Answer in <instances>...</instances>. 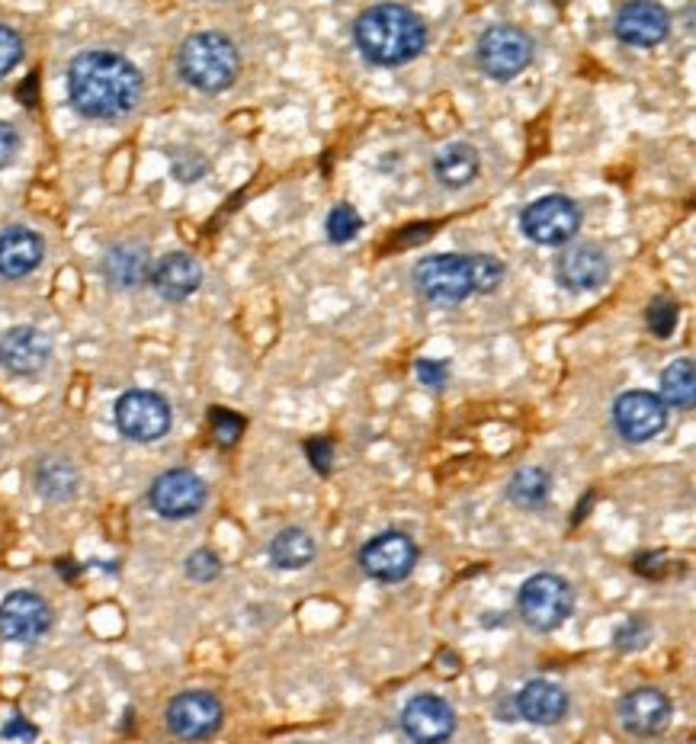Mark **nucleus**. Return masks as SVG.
Listing matches in <instances>:
<instances>
[{
  "instance_id": "nucleus-1",
  "label": "nucleus",
  "mask_w": 696,
  "mask_h": 744,
  "mask_svg": "<svg viewBox=\"0 0 696 744\" xmlns=\"http://www.w3.org/2000/svg\"><path fill=\"white\" fill-rule=\"evenodd\" d=\"M145 78L119 52L90 49L68 65V97L71 107L97 122L126 119L141 103Z\"/></svg>"
},
{
  "instance_id": "nucleus-2",
  "label": "nucleus",
  "mask_w": 696,
  "mask_h": 744,
  "mask_svg": "<svg viewBox=\"0 0 696 744\" xmlns=\"http://www.w3.org/2000/svg\"><path fill=\"white\" fill-rule=\"evenodd\" d=\"M354 39L366 61L398 68L415 61L427 49V27L415 10L401 3H376L360 13Z\"/></svg>"
},
{
  "instance_id": "nucleus-3",
  "label": "nucleus",
  "mask_w": 696,
  "mask_h": 744,
  "mask_svg": "<svg viewBox=\"0 0 696 744\" xmlns=\"http://www.w3.org/2000/svg\"><path fill=\"white\" fill-rule=\"evenodd\" d=\"M177 68H180V78L196 90L222 93L238 81L241 56H238V46L222 32H196L180 46Z\"/></svg>"
},
{
  "instance_id": "nucleus-4",
  "label": "nucleus",
  "mask_w": 696,
  "mask_h": 744,
  "mask_svg": "<svg viewBox=\"0 0 696 744\" xmlns=\"http://www.w3.org/2000/svg\"><path fill=\"white\" fill-rule=\"evenodd\" d=\"M517 609H520V619L533 633H553L575 609V587L561 575H553V572L533 575L520 587Z\"/></svg>"
},
{
  "instance_id": "nucleus-5",
  "label": "nucleus",
  "mask_w": 696,
  "mask_h": 744,
  "mask_svg": "<svg viewBox=\"0 0 696 744\" xmlns=\"http://www.w3.org/2000/svg\"><path fill=\"white\" fill-rule=\"evenodd\" d=\"M112 417H116L119 434L132 443H158L161 437H168L170 424H173L168 398L158 391H148V388H132V391L119 395Z\"/></svg>"
},
{
  "instance_id": "nucleus-6",
  "label": "nucleus",
  "mask_w": 696,
  "mask_h": 744,
  "mask_svg": "<svg viewBox=\"0 0 696 744\" xmlns=\"http://www.w3.org/2000/svg\"><path fill=\"white\" fill-rule=\"evenodd\" d=\"M581 209L575 199L568 196H543L536 202H529L520 216V228L533 245L543 248H561L571 238H578L581 231Z\"/></svg>"
},
{
  "instance_id": "nucleus-7",
  "label": "nucleus",
  "mask_w": 696,
  "mask_h": 744,
  "mask_svg": "<svg viewBox=\"0 0 696 744\" xmlns=\"http://www.w3.org/2000/svg\"><path fill=\"white\" fill-rule=\"evenodd\" d=\"M415 286L418 292L434 305H459L473 296L469 279V260L459 254H434L415 264Z\"/></svg>"
},
{
  "instance_id": "nucleus-8",
  "label": "nucleus",
  "mask_w": 696,
  "mask_h": 744,
  "mask_svg": "<svg viewBox=\"0 0 696 744\" xmlns=\"http://www.w3.org/2000/svg\"><path fill=\"white\" fill-rule=\"evenodd\" d=\"M533 61V39L520 27H491L478 39V65L495 81H514Z\"/></svg>"
},
{
  "instance_id": "nucleus-9",
  "label": "nucleus",
  "mask_w": 696,
  "mask_h": 744,
  "mask_svg": "<svg viewBox=\"0 0 696 744\" xmlns=\"http://www.w3.org/2000/svg\"><path fill=\"white\" fill-rule=\"evenodd\" d=\"M613 424L629 443L655 440L668 427V405L655 391H623L613 401Z\"/></svg>"
},
{
  "instance_id": "nucleus-10",
  "label": "nucleus",
  "mask_w": 696,
  "mask_h": 744,
  "mask_svg": "<svg viewBox=\"0 0 696 744\" xmlns=\"http://www.w3.org/2000/svg\"><path fill=\"white\" fill-rule=\"evenodd\" d=\"M362 572L372 581H382V584H398L405 581L415 565H418V546L411 536L389 529V533H379L376 539H369L360 552Z\"/></svg>"
},
{
  "instance_id": "nucleus-11",
  "label": "nucleus",
  "mask_w": 696,
  "mask_h": 744,
  "mask_svg": "<svg viewBox=\"0 0 696 744\" xmlns=\"http://www.w3.org/2000/svg\"><path fill=\"white\" fill-rule=\"evenodd\" d=\"M206 482L190 469H170L155 478L148 500L165 520H190L206 507Z\"/></svg>"
},
{
  "instance_id": "nucleus-12",
  "label": "nucleus",
  "mask_w": 696,
  "mask_h": 744,
  "mask_svg": "<svg viewBox=\"0 0 696 744\" xmlns=\"http://www.w3.org/2000/svg\"><path fill=\"white\" fill-rule=\"evenodd\" d=\"M225 710L219 696L206 693V690H187L177 693L168 703V728L177 738L187 742H199L209 738L222 728Z\"/></svg>"
},
{
  "instance_id": "nucleus-13",
  "label": "nucleus",
  "mask_w": 696,
  "mask_h": 744,
  "mask_svg": "<svg viewBox=\"0 0 696 744\" xmlns=\"http://www.w3.org/2000/svg\"><path fill=\"white\" fill-rule=\"evenodd\" d=\"M49 629H52V607L46 604V597H39L32 591H13L3 597L0 638L29 645V642H39Z\"/></svg>"
},
{
  "instance_id": "nucleus-14",
  "label": "nucleus",
  "mask_w": 696,
  "mask_h": 744,
  "mask_svg": "<svg viewBox=\"0 0 696 744\" xmlns=\"http://www.w3.org/2000/svg\"><path fill=\"white\" fill-rule=\"evenodd\" d=\"M613 32L623 46H636V49H655L668 39L670 13L655 3V0H629L619 7Z\"/></svg>"
},
{
  "instance_id": "nucleus-15",
  "label": "nucleus",
  "mask_w": 696,
  "mask_h": 744,
  "mask_svg": "<svg viewBox=\"0 0 696 744\" xmlns=\"http://www.w3.org/2000/svg\"><path fill=\"white\" fill-rule=\"evenodd\" d=\"M49 357H52L49 334L32 325H17L0 334V366L10 376H36L49 366Z\"/></svg>"
},
{
  "instance_id": "nucleus-16",
  "label": "nucleus",
  "mask_w": 696,
  "mask_h": 744,
  "mask_svg": "<svg viewBox=\"0 0 696 744\" xmlns=\"http://www.w3.org/2000/svg\"><path fill=\"white\" fill-rule=\"evenodd\" d=\"M619 722L629 735L636 738H655L668 728L670 722V700L658 687H639L629 690L619 706Z\"/></svg>"
},
{
  "instance_id": "nucleus-17",
  "label": "nucleus",
  "mask_w": 696,
  "mask_h": 744,
  "mask_svg": "<svg viewBox=\"0 0 696 744\" xmlns=\"http://www.w3.org/2000/svg\"><path fill=\"white\" fill-rule=\"evenodd\" d=\"M401 728L415 742H446L456 732V713H453V706L446 700H440V696L420 693L415 700H408V706L401 710Z\"/></svg>"
},
{
  "instance_id": "nucleus-18",
  "label": "nucleus",
  "mask_w": 696,
  "mask_h": 744,
  "mask_svg": "<svg viewBox=\"0 0 696 744\" xmlns=\"http://www.w3.org/2000/svg\"><path fill=\"white\" fill-rule=\"evenodd\" d=\"M556 276L568 292H594L610 279V257L600 245H575L558 257Z\"/></svg>"
},
{
  "instance_id": "nucleus-19",
  "label": "nucleus",
  "mask_w": 696,
  "mask_h": 744,
  "mask_svg": "<svg viewBox=\"0 0 696 744\" xmlns=\"http://www.w3.org/2000/svg\"><path fill=\"white\" fill-rule=\"evenodd\" d=\"M202 282V267L199 260L183 254V250H173L168 257H161L155 267H151V286L161 299L168 302H183L190 299Z\"/></svg>"
},
{
  "instance_id": "nucleus-20",
  "label": "nucleus",
  "mask_w": 696,
  "mask_h": 744,
  "mask_svg": "<svg viewBox=\"0 0 696 744\" xmlns=\"http://www.w3.org/2000/svg\"><path fill=\"white\" fill-rule=\"evenodd\" d=\"M46 257V241L27 228L13 225L0 231V276L3 279H23L29 276Z\"/></svg>"
},
{
  "instance_id": "nucleus-21",
  "label": "nucleus",
  "mask_w": 696,
  "mask_h": 744,
  "mask_svg": "<svg viewBox=\"0 0 696 744\" xmlns=\"http://www.w3.org/2000/svg\"><path fill=\"white\" fill-rule=\"evenodd\" d=\"M100 270L112 289H139L151 279V254L139 241H122L103 254Z\"/></svg>"
},
{
  "instance_id": "nucleus-22",
  "label": "nucleus",
  "mask_w": 696,
  "mask_h": 744,
  "mask_svg": "<svg viewBox=\"0 0 696 744\" xmlns=\"http://www.w3.org/2000/svg\"><path fill=\"white\" fill-rule=\"evenodd\" d=\"M514 706L533 725H556L568 713V693L553 681H529L514 693Z\"/></svg>"
},
{
  "instance_id": "nucleus-23",
  "label": "nucleus",
  "mask_w": 696,
  "mask_h": 744,
  "mask_svg": "<svg viewBox=\"0 0 696 744\" xmlns=\"http://www.w3.org/2000/svg\"><path fill=\"white\" fill-rule=\"evenodd\" d=\"M434 170H437V180L449 187V190H463L469 187L478 170H481V158L475 151L469 141H449L446 148H440L437 161H434Z\"/></svg>"
},
{
  "instance_id": "nucleus-24",
  "label": "nucleus",
  "mask_w": 696,
  "mask_h": 744,
  "mask_svg": "<svg viewBox=\"0 0 696 744\" xmlns=\"http://www.w3.org/2000/svg\"><path fill=\"white\" fill-rule=\"evenodd\" d=\"M32 485H36V495L46 500H71L81 488V472L68 459H42L32 472Z\"/></svg>"
},
{
  "instance_id": "nucleus-25",
  "label": "nucleus",
  "mask_w": 696,
  "mask_h": 744,
  "mask_svg": "<svg viewBox=\"0 0 696 744\" xmlns=\"http://www.w3.org/2000/svg\"><path fill=\"white\" fill-rule=\"evenodd\" d=\"M315 552L318 549H315L311 533L299 529V526H286V529H279L277 536H274V543H270V562L277 568H282V572H299V568L311 565Z\"/></svg>"
},
{
  "instance_id": "nucleus-26",
  "label": "nucleus",
  "mask_w": 696,
  "mask_h": 744,
  "mask_svg": "<svg viewBox=\"0 0 696 744\" xmlns=\"http://www.w3.org/2000/svg\"><path fill=\"white\" fill-rule=\"evenodd\" d=\"M553 492V475L539 466H527V469H517L507 482V497L510 504L533 510V507H543L546 497Z\"/></svg>"
},
{
  "instance_id": "nucleus-27",
  "label": "nucleus",
  "mask_w": 696,
  "mask_h": 744,
  "mask_svg": "<svg viewBox=\"0 0 696 744\" xmlns=\"http://www.w3.org/2000/svg\"><path fill=\"white\" fill-rule=\"evenodd\" d=\"M670 408L690 411L696 405V379H694V359H674L668 369L662 373V395H658Z\"/></svg>"
},
{
  "instance_id": "nucleus-28",
  "label": "nucleus",
  "mask_w": 696,
  "mask_h": 744,
  "mask_svg": "<svg viewBox=\"0 0 696 744\" xmlns=\"http://www.w3.org/2000/svg\"><path fill=\"white\" fill-rule=\"evenodd\" d=\"M469 260V279H473V292H495L504 282V264L495 260L491 254H475V257H466Z\"/></svg>"
},
{
  "instance_id": "nucleus-29",
  "label": "nucleus",
  "mask_w": 696,
  "mask_h": 744,
  "mask_svg": "<svg viewBox=\"0 0 696 744\" xmlns=\"http://www.w3.org/2000/svg\"><path fill=\"white\" fill-rule=\"evenodd\" d=\"M328 238L335 241V245H347V241H354L357 235H360L362 219L360 212L354 209V206H347V202H340L331 209V216H328Z\"/></svg>"
},
{
  "instance_id": "nucleus-30",
  "label": "nucleus",
  "mask_w": 696,
  "mask_h": 744,
  "mask_svg": "<svg viewBox=\"0 0 696 744\" xmlns=\"http://www.w3.org/2000/svg\"><path fill=\"white\" fill-rule=\"evenodd\" d=\"M209 427H212V440L219 443L222 449H231L245 434V417H238L228 408H212L209 411Z\"/></svg>"
},
{
  "instance_id": "nucleus-31",
  "label": "nucleus",
  "mask_w": 696,
  "mask_h": 744,
  "mask_svg": "<svg viewBox=\"0 0 696 744\" xmlns=\"http://www.w3.org/2000/svg\"><path fill=\"white\" fill-rule=\"evenodd\" d=\"M648 328L655 337H662V340H668L674 328H677V318H680V311H677V305L665 299V296H658V299H652L648 305Z\"/></svg>"
},
{
  "instance_id": "nucleus-32",
  "label": "nucleus",
  "mask_w": 696,
  "mask_h": 744,
  "mask_svg": "<svg viewBox=\"0 0 696 744\" xmlns=\"http://www.w3.org/2000/svg\"><path fill=\"white\" fill-rule=\"evenodd\" d=\"M222 575V558L212 549H196L187 558V578L199 581V584H209Z\"/></svg>"
},
{
  "instance_id": "nucleus-33",
  "label": "nucleus",
  "mask_w": 696,
  "mask_h": 744,
  "mask_svg": "<svg viewBox=\"0 0 696 744\" xmlns=\"http://www.w3.org/2000/svg\"><path fill=\"white\" fill-rule=\"evenodd\" d=\"M23 61V39L10 27H0V78L10 75Z\"/></svg>"
},
{
  "instance_id": "nucleus-34",
  "label": "nucleus",
  "mask_w": 696,
  "mask_h": 744,
  "mask_svg": "<svg viewBox=\"0 0 696 744\" xmlns=\"http://www.w3.org/2000/svg\"><path fill=\"white\" fill-rule=\"evenodd\" d=\"M648 635H652V626H648L645 619H639V616H633L629 623H623V626L616 629L613 642H616L619 652H636V648H642V645L648 642Z\"/></svg>"
},
{
  "instance_id": "nucleus-35",
  "label": "nucleus",
  "mask_w": 696,
  "mask_h": 744,
  "mask_svg": "<svg viewBox=\"0 0 696 744\" xmlns=\"http://www.w3.org/2000/svg\"><path fill=\"white\" fill-rule=\"evenodd\" d=\"M170 170H173V177L180 183H193V180H199L209 170V165H206V158L199 151H180V155H173Z\"/></svg>"
},
{
  "instance_id": "nucleus-36",
  "label": "nucleus",
  "mask_w": 696,
  "mask_h": 744,
  "mask_svg": "<svg viewBox=\"0 0 696 744\" xmlns=\"http://www.w3.org/2000/svg\"><path fill=\"white\" fill-rule=\"evenodd\" d=\"M306 456L308 463L315 466V472L328 475L331 466H335V443L328 440V437H311V440H306Z\"/></svg>"
},
{
  "instance_id": "nucleus-37",
  "label": "nucleus",
  "mask_w": 696,
  "mask_h": 744,
  "mask_svg": "<svg viewBox=\"0 0 696 744\" xmlns=\"http://www.w3.org/2000/svg\"><path fill=\"white\" fill-rule=\"evenodd\" d=\"M418 379L424 386L444 388L449 379V366L444 359H418Z\"/></svg>"
},
{
  "instance_id": "nucleus-38",
  "label": "nucleus",
  "mask_w": 696,
  "mask_h": 744,
  "mask_svg": "<svg viewBox=\"0 0 696 744\" xmlns=\"http://www.w3.org/2000/svg\"><path fill=\"white\" fill-rule=\"evenodd\" d=\"M0 738H7V742H36L39 738V728L29 725L23 716H13L0 728Z\"/></svg>"
},
{
  "instance_id": "nucleus-39",
  "label": "nucleus",
  "mask_w": 696,
  "mask_h": 744,
  "mask_svg": "<svg viewBox=\"0 0 696 744\" xmlns=\"http://www.w3.org/2000/svg\"><path fill=\"white\" fill-rule=\"evenodd\" d=\"M17 155H20V136H17L13 126H7V122L0 119V170L13 165Z\"/></svg>"
},
{
  "instance_id": "nucleus-40",
  "label": "nucleus",
  "mask_w": 696,
  "mask_h": 744,
  "mask_svg": "<svg viewBox=\"0 0 696 744\" xmlns=\"http://www.w3.org/2000/svg\"><path fill=\"white\" fill-rule=\"evenodd\" d=\"M636 572L645 578H665V552H642L636 558Z\"/></svg>"
},
{
  "instance_id": "nucleus-41",
  "label": "nucleus",
  "mask_w": 696,
  "mask_h": 744,
  "mask_svg": "<svg viewBox=\"0 0 696 744\" xmlns=\"http://www.w3.org/2000/svg\"><path fill=\"white\" fill-rule=\"evenodd\" d=\"M440 674H444V677H456V674H459V658H456L453 652H444V655H440Z\"/></svg>"
},
{
  "instance_id": "nucleus-42",
  "label": "nucleus",
  "mask_w": 696,
  "mask_h": 744,
  "mask_svg": "<svg viewBox=\"0 0 696 744\" xmlns=\"http://www.w3.org/2000/svg\"><path fill=\"white\" fill-rule=\"evenodd\" d=\"M36 87H39V75H29V81L20 87V97L27 107H36Z\"/></svg>"
},
{
  "instance_id": "nucleus-43",
  "label": "nucleus",
  "mask_w": 696,
  "mask_h": 744,
  "mask_svg": "<svg viewBox=\"0 0 696 744\" xmlns=\"http://www.w3.org/2000/svg\"><path fill=\"white\" fill-rule=\"evenodd\" d=\"M498 716L504 718V722H517V706H514V696H507V700H501L498 703Z\"/></svg>"
},
{
  "instance_id": "nucleus-44",
  "label": "nucleus",
  "mask_w": 696,
  "mask_h": 744,
  "mask_svg": "<svg viewBox=\"0 0 696 744\" xmlns=\"http://www.w3.org/2000/svg\"><path fill=\"white\" fill-rule=\"evenodd\" d=\"M590 504H594V492H587L585 500H581V504L575 507V517H571V524H581V520H585L587 510H590Z\"/></svg>"
},
{
  "instance_id": "nucleus-45",
  "label": "nucleus",
  "mask_w": 696,
  "mask_h": 744,
  "mask_svg": "<svg viewBox=\"0 0 696 744\" xmlns=\"http://www.w3.org/2000/svg\"><path fill=\"white\" fill-rule=\"evenodd\" d=\"M56 568L61 572V575H64V578H74V575H78V568H74V562H71V558H61Z\"/></svg>"
}]
</instances>
